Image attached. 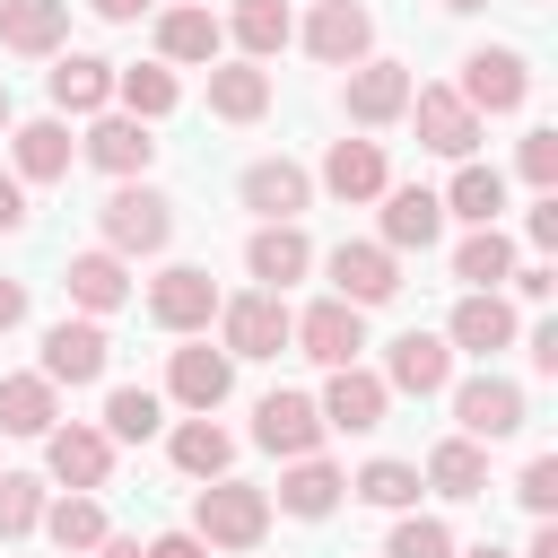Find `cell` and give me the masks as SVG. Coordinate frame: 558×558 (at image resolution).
<instances>
[{
    "label": "cell",
    "mask_w": 558,
    "mask_h": 558,
    "mask_svg": "<svg viewBox=\"0 0 558 558\" xmlns=\"http://www.w3.org/2000/svg\"><path fill=\"white\" fill-rule=\"evenodd\" d=\"M96 227H105V253H166V235H174V201L148 192V183H122V192L96 209Z\"/></svg>",
    "instance_id": "7a4b0ae2"
},
{
    "label": "cell",
    "mask_w": 558,
    "mask_h": 558,
    "mask_svg": "<svg viewBox=\"0 0 558 558\" xmlns=\"http://www.w3.org/2000/svg\"><path fill=\"white\" fill-rule=\"evenodd\" d=\"M366 44H375V17H366V0H323V9L305 17V52H314L323 70H349V61H366Z\"/></svg>",
    "instance_id": "9c48e42d"
},
{
    "label": "cell",
    "mask_w": 558,
    "mask_h": 558,
    "mask_svg": "<svg viewBox=\"0 0 558 558\" xmlns=\"http://www.w3.org/2000/svg\"><path fill=\"white\" fill-rule=\"evenodd\" d=\"M453 418H462L471 445H497V436L523 427V384H506V375H471V384H453Z\"/></svg>",
    "instance_id": "52a82bcc"
},
{
    "label": "cell",
    "mask_w": 558,
    "mask_h": 558,
    "mask_svg": "<svg viewBox=\"0 0 558 558\" xmlns=\"http://www.w3.org/2000/svg\"><path fill=\"white\" fill-rule=\"evenodd\" d=\"M148 157H157V140H148V122L140 113H96L87 122V166H105V174H148Z\"/></svg>",
    "instance_id": "9a60e30c"
},
{
    "label": "cell",
    "mask_w": 558,
    "mask_h": 558,
    "mask_svg": "<svg viewBox=\"0 0 558 558\" xmlns=\"http://www.w3.org/2000/svg\"><path fill=\"white\" fill-rule=\"evenodd\" d=\"M113 96H122V113H140V122H166L183 87H174L166 61H140V70H113Z\"/></svg>",
    "instance_id": "e575fe53"
},
{
    "label": "cell",
    "mask_w": 558,
    "mask_h": 558,
    "mask_svg": "<svg viewBox=\"0 0 558 558\" xmlns=\"http://www.w3.org/2000/svg\"><path fill=\"white\" fill-rule=\"evenodd\" d=\"M192 532H201L209 549H253V541L270 532V497L218 471V480H209V488L192 497Z\"/></svg>",
    "instance_id": "6da1fadb"
},
{
    "label": "cell",
    "mask_w": 558,
    "mask_h": 558,
    "mask_svg": "<svg viewBox=\"0 0 558 558\" xmlns=\"http://www.w3.org/2000/svg\"><path fill=\"white\" fill-rule=\"evenodd\" d=\"M514 166H523L532 192H549V183H558V131H523V157H514Z\"/></svg>",
    "instance_id": "7bdbcfd3"
},
{
    "label": "cell",
    "mask_w": 558,
    "mask_h": 558,
    "mask_svg": "<svg viewBox=\"0 0 558 558\" xmlns=\"http://www.w3.org/2000/svg\"><path fill=\"white\" fill-rule=\"evenodd\" d=\"M453 218H471V227H497V209H506V174L497 166H471V157H453V192H436Z\"/></svg>",
    "instance_id": "f1b7e54d"
},
{
    "label": "cell",
    "mask_w": 558,
    "mask_h": 558,
    "mask_svg": "<svg viewBox=\"0 0 558 558\" xmlns=\"http://www.w3.org/2000/svg\"><path fill=\"white\" fill-rule=\"evenodd\" d=\"M288 340H305V357H314V366H357V349H366V305L323 296V305H305V314H296V331H288Z\"/></svg>",
    "instance_id": "5b68a950"
},
{
    "label": "cell",
    "mask_w": 558,
    "mask_h": 558,
    "mask_svg": "<svg viewBox=\"0 0 558 558\" xmlns=\"http://www.w3.org/2000/svg\"><path fill=\"white\" fill-rule=\"evenodd\" d=\"M323 427H340V436H366V427H384V410H392V392H384V375H366V366H331V384H323Z\"/></svg>",
    "instance_id": "ba28073f"
},
{
    "label": "cell",
    "mask_w": 558,
    "mask_h": 558,
    "mask_svg": "<svg viewBox=\"0 0 558 558\" xmlns=\"http://www.w3.org/2000/svg\"><path fill=\"white\" fill-rule=\"evenodd\" d=\"M44 532H52V549H96L105 541V506L87 488H70L61 506H44Z\"/></svg>",
    "instance_id": "74e56055"
},
{
    "label": "cell",
    "mask_w": 558,
    "mask_h": 558,
    "mask_svg": "<svg viewBox=\"0 0 558 558\" xmlns=\"http://www.w3.org/2000/svg\"><path fill=\"white\" fill-rule=\"evenodd\" d=\"M209 113L218 122H262L270 113V78L253 61H209Z\"/></svg>",
    "instance_id": "484cf974"
},
{
    "label": "cell",
    "mask_w": 558,
    "mask_h": 558,
    "mask_svg": "<svg viewBox=\"0 0 558 558\" xmlns=\"http://www.w3.org/2000/svg\"><path fill=\"white\" fill-rule=\"evenodd\" d=\"M340 488H349V480H340V471H331L323 453H296V471L279 480V506L314 523V514H331V506H340Z\"/></svg>",
    "instance_id": "d6a6232c"
},
{
    "label": "cell",
    "mask_w": 558,
    "mask_h": 558,
    "mask_svg": "<svg viewBox=\"0 0 558 558\" xmlns=\"http://www.w3.org/2000/svg\"><path fill=\"white\" fill-rule=\"evenodd\" d=\"M17 323H26V288H17V279H0V331H17Z\"/></svg>",
    "instance_id": "f907efd6"
},
{
    "label": "cell",
    "mask_w": 558,
    "mask_h": 558,
    "mask_svg": "<svg viewBox=\"0 0 558 558\" xmlns=\"http://www.w3.org/2000/svg\"><path fill=\"white\" fill-rule=\"evenodd\" d=\"M453 384V340H436V331H401L392 340V357H384V392H445Z\"/></svg>",
    "instance_id": "7c38bea8"
},
{
    "label": "cell",
    "mask_w": 558,
    "mask_h": 558,
    "mask_svg": "<svg viewBox=\"0 0 558 558\" xmlns=\"http://www.w3.org/2000/svg\"><path fill=\"white\" fill-rule=\"evenodd\" d=\"M427 488H436V497H480V488H488V453H480L471 436H445V445L427 453Z\"/></svg>",
    "instance_id": "1f68e13d"
},
{
    "label": "cell",
    "mask_w": 558,
    "mask_h": 558,
    "mask_svg": "<svg viewBox=\"0 0 558 558\" xmlns=\"http://www.w3.org/2000/svg\"><path fill=\"white\" fill-rule=\"evenodd\" d=\"M384 183H392V166H384L375 140H331V148H323V192H331V201H375Z\"/></svg>",
    "instance_id": "44dd1931"
},
{
    "label": "cell",
    "mask_w": 558,
    "mask_h": 558,
    "mask_svg": "<svg viewBox=\"0 0 558 558\" xmlns=\"http://www.w3.org/2000/svg\"><path fill=\"white\" fill-rule=\"evenodd\" d=\"M61 410H52V375H0V427L9 436H44Z\"/></svg>",
    "instance_id": "836d02e7"
},
{
    "label": "cell",
    "mask_w": 558,
    "mask_h": 558,
    "mask_svg": "<svg viewBox=\"0 0 558 558\" xmlns=\"http://www.w3.org/2000/svg\"><path fill=\"white\" fill-rule=\"evenodd\" d=\"M70 296H78L87 314H113V305L131 296V270H122V253H70Z\"/></svg>",
    "instance_id": "f546056e"
},
{
    "label": "cell",
    "mask_w": 558,
    "mask_h": 558,
    "mask_svg": "<svg viewBox=\"0 0 558 558\" xmlns=\"http://www.w3.org/2000/svg\"><path fill=\"white\" fill-rule=\"evenodd\" d=\"M9 227H26V183H17V174H0V235H9Z\"/></svg>",
    "instance_id": "7dc6e473"
},
{
    "label": "cell",
    "mask_w": 558,
    "mask_h": 558,
    "mask_svg": "<svg viewBox=\"0 0 558 558\" xmlns=\"http://www.w3.org/2000/svg\"><path fill=\"white\" fill-rule=\"evenodd\" d=\"M532 366H541V375H558V323H541V331H532Z\"/></svg>",
    "instance_id": "681fc988"
},
{
    "label": "cell",
    "mask_w": 558,
    "mask_h": 558,
    "mask_svg": "<svg viewBox=\"0 0 558 558\" xmlns=\"http://www.w3.org/2000/svg\"><path fill=\"white\" fill-rule=\"evenodd\" d=\"M471 113H514L523 96H532V70H523V52H506V44H488V52H471L462 61V87H453Z\"/></svg>",
    "instance_id": "8992f818"
},
{
    "label": "cell",
    "mask_w": 558,
    "mask_h": 558,
    "mask_svg": "<svg viewBox=\"0 0 558 558\" xmlns=\"http://www.w3.org/2000/svg\"><path fill=\"white\" fill-rule=\"evenodd\" d=\"M401 113H418V148H436V157H471L480 148V113L453 87H418Z\"/></svg>",
    "instance_id": "30bf717a"
},
{
    "label": "cell",
    "mask_w": 558,
    "mask_h": 558,
    "mask_svg": "<svg viewBox=\"0 0 558 558\" xmlns=\"http://www.w3.org/2000/svg\"><path fill=\"white\" fill-rule=\"evenodd\" d=\"M253 445L262 453H314L323 445V410L305 401V392H262V410H253Z\"/></svg>",
    "instance_id": "4fadbf2b"
},
{
    "label": "cell",
    "mask_w": 558,
    "mask_h": 558,
    "mask_svg": "<svg viewBox=\"0 0 558 558\" xmlns=\"http://www.w3.org/2000/svg\"><path fill=\"white\" fill-rule=\"evenodd\" d=\"M296 35V17H288V0H235V44L253 52V61H270L279 44Z\"/></svg>",
    "instance_id": "f35d334b"
},
{
    "label": "cell",
    "mask_w": 558,
    "mask_h": 558,
    "mask_svg": "<svg viewBox=\"0 0 558 558\" xmlns=\"http://www.w3.org/2000/svg\"><path fill=\"white\" fill-rule=\"evenodd\" d=\"M218 331H227V357H279L296 314L279 305V288H253V296H227L218 305Z\"/></svg>",
    "instance_id": "3957f363"
},
{
    "label": "cell",
    "mask_w": 558,
    "mask_h": 558,
    "mask_svg": "<svg viewBox=\"0 0 558 558\" xmlns=\"http://www.w3.org/2000/svg\"><path fill=\"white\" fill-rule=\"evenodd\" d=\"M227 384H235V357H227V349H174V366H166V392H174L183 410H218Z\"/></svg>",
    "instance_id": "cb8c5ba5"
},
{
    "label": "cell",
    "mask_w": 558,
    "mask_h": 558,
    "mask_svg": "<svg viewBox=\"0 0 558 558\" xmlns=\"http://www.w3.org/2000/svg\"><path fill=\"white\" fill-rule=\"evenodd\" d=\"M105 357H113L105 323H52V331H44V375H52V384H96Z\"/></svg>",
    "instance_id": "ac0fdd59"
},
{
    "label": "cell",
    "mask_w": 558,
    "mask_h": 558,
    "mask_svg": "<svg viewBox=\"0 0 558 558\" xmlns=\"http://www.w3.org/2000/svg\"><path fill=\"white\" fill-rule=\"evenodd\" d=\"M87 9H96V17H113V26H131V17H140L148 0H87Z\"/></svg>",
    "instance_id": "816d5d0a"
},
{
    "label": "cell",
    "mask_w": 558,
    "mask_h": 558,
    "mask_svg": "<svg viewBox=\"0 0 558 558\" xmlns=\"http://www.w3.org/2000/svg\"><path fill=\"white\" fill-rule=\"evenodd\" d=\"M375 201H384V253H427V244L445 235V201H436L427 183H401V192L384 183Z\"/></svg>",
    "instance_id": "8fae6325"
},
{
    "label": "cell",
    "mask_w": 558,
    "mask_h": 558,
    "mask_svg": "<svg viewBox=\"0 0 558 558\" xmlns=\"http://www.w3.org/2000/svg\"><path fill=\"white\" fill-rule=\"evenodd\" d=\"M401 288V262L384 253V244H331V296H349V305H384Z\"/></svg>",
    "instance_id": "2e32d148"
},
{
    "label": "cell",
    "mask_w": 558,
    "mask_h": 558,
    "mask_svg": "<svg viewBox=\"0 0 558 558\" xmlns=\"http://www.w3.org/2000/svg\"><path fill=\"white\" fill-rule=\"evenodd\" d=\"M227 462H235V436H227V427H218L209 410L174 427V471H192V480H218Z\"/></svg>",
    "instance_id": "4dcf8cb0"
},
{
    "label": "cell",
    "mask_w": 558,
    "mask_h": 558,
    "mask_svg": "<svg viewBox=\"0 0 558 558\" xmlns=\"http://www.w3.org/2000/svg\"><path fill=\"white\" fill-rule=\"evenodd\" d=\"M384 558H453V532L436 514H401L392 541H384Z\"/></svg>",
    "instance_id": "b9f144b4"
},
{
    "label": "cell",
    "mask_w": 558,
    "mask_h": 558,
    "mask_svg": "<svg viewBox=\"0 0 558 558\" xmlns=\"http://www.w3.org/2000/svg\"><path fill=\"white\" fill-rule=\"evenodd\" d=\"M35 523H44V480L0 471V541H17V532H35Z\"/></svg>",
    "instance_id": "ab89813d"
},
{
    "label": "cell",
    "mask_w": 558,
    "mask_h": 558,
    "mask_svg": "<svg viewBox=\"0 0 558 558\" xmlns=\"http://www.w3.org/2000/svg\"><path fill=\"white\" fill-rule=\"evenodd\" d=\"M157 427H166V410H157L148 384H113V392H105V436H113V445H148Z\"/></svg>",
    "instance_id": "d590c367"
},
{
    "label": "cell",
    "mask_w": 558,
    "mask_h": 558,
    "mask_svg": "<svg viewBox=\"0 0 558 558\" xmlns=\"http://www.w3.org/2000/svg\"><path fill=\"white\" fill-rule=\"evenodd\" d=\"M532 558H558V523L541 514V532H532Z\"/></svg>",
    "instance_id": "f5cc1de1"
},
{
    "label": "cell",
    "mask_w": 558,
    "mask_h": 558,
    "mask_svg": "<svg viewBox=\"0 0 558 558\" xmlns=\"http://www.w3.org/2000/svg\"><path fill=\"white\" fill-rule=\"evenodd\" d=\"M305 262H314V244L296 235V218H262V227H253V244H244V270H253L262 288L305 279Z\"/></svg>",
    "instance_id": "7402d4cb"
},
{
    "label": "cell",
    "mask_w": 558,
    "mask_h": 558,
    "mask_svg": "<svg viewBox=\"0 0 558 558\" xmlns=\"http://www.w3.org/2000/svg\"><path fill=\"white\" fill-rule=\"evenodd\" d=\"M70 35V0H0V44L9 52H52Z\"/></svg>",
    "instance_id": "83f0119b"
},
{
    "label": "cell",
    "mask_w": 558,
    "mask_h": 558,
    "mask_svg": "<svg viewBox=\"0 0 558 558\" xmlns=\"http://www.w3.org/2000/svg\"><path fill=\"white\" fill-rule=\"evenodd\" d=\"M96 558H140V541H113V532H105V541H96Z\"/></svg>",
    "instance_id": "db71d44e"
},
{
    "label": "cell",
    "mask_w": 558,
    "mask_h": 558,
    "mask_svg": "<svg viewBox=\"0 0 558 558\" xmlns=\"http://www.w3.org/2000/svg\"><path fill=\"white\" fill-rule=\"evenodd\" d=\"M157 61H166V70H174V61H183V70H209V61H218V17H209V0H183V9L157 17Z\"/></svg>",
    "instance_id": "d6986e66"
},
{
    "label": "cell",
    "mask_w": 558,
    "mask_h": 558,
    "mask_svg": "<svg viewBox=\"0 0 558 558\" xmlns=\"http://www.w3.org/2000/svg\"><path fill=\"white\" fill-rule=\"evenodd\" d=\"M140 558H209V541H201V532H157Z\"/></svg>",
    "instance_id": "bcb514c9"
},
{
    "label": "cell",
    "mask_w": 558,
    "mask_h": 558,
    "mask_svg": "<svg viewBox=\"0 0 558 558\" xmlns=\"http://www.w3.org/2000/svg\"><path fill=\"white\" fill-rule=\"evenodd\" d=\"M506 279H514V296H532V305H541V296H549V279H558V270H549V262H532V270H506Z\"/></svg>",
    "instance_id": "c3c4849f"
},
{
    "label": "cell",
    "mask_w": 558,
    "mask_h": 558,
    "mask_svg": "<svg viewBox=\"0 0 558 558\" xmlns=\"http://www.w3.org/2000/svg\"><path fill=\"white\" fill-rule=\"evenodd\" d=\"M523 235H532L541 253L558 244V192H541V201H532V218H523Z\"/></svg>",
    "instance_id": "f6af8a7d"
},
{
    "label": "cell",
    "mask_w": 558,
    "mask_h": 558,
    "mask_svg": "<svg viewBox=\"0 0 558 558\" xmlns=\"http://www.w3.org/2000/svg\"><path fill=\"white\" fill-rule=\"evenodd\" d=\"M52 105H61V113H105V105H113V61L61 52V61H52Z\"/></svg>",
    "instance_id": "d4e9b609"
},
{
    "label": "cell",
    "mask_w": 558,
    "mask_h": 558,
    "mask_svg": "<svg viewBox=\"0 0 558 558\" xmlns=\"http://www.w3.org/2000/svg\"><path fill=\"white\" fill-rule=\"evenodd\" d=\"M44 462H52L61 488H105L113 436H105V427H44Z\"/></svg>",
    "instance_id": "5bb4252c"
},
{
    "label": "cell",
    "mask_w": 558,
    "mask_h": 558,
    "mask_svg": "<svg viewBox=\"0 0 558 558\" xmlns=\"http://www.w3.org/2000/svg\"><path fill=\"white\" fill-rule=\"evenodd\" d=\"M462 558H506V549H488V541H480V549H462Z\"/></svg>",
    "instance_id": "9f6ffc18"
},
{
    "label": "cell",
    "mask_w": 558,
    "mask_h": 558,
    "mask_svg": "<svg viewBox=\"0 0 558 558\" xmlns=\"http://www.w3.org/2000/svg\"><path fill=\"white\" fill-rule=\"evenodd\" d=\"M349 488H357L366 506H392V514H401V506L418 497V471H410V462H366V471H357Z\"/></svg>",
    "instance_id": "60d3db41"
},
{
    "label": "cell",
    "mask_w": 558,
    "mask_h": 558,
    "mask_svg": "<svg viewBox=\"0 0 558 558\" xmlns=\"http://www.w3.org/2000/svg\"><path fill=\"white\" fill-rule=\"evenodd\" d=\"M514 497H523L532 514H549V506H558V453H532L523 480H514Z\"/></svg>",
    "instance_id": "ee69618b"
},
{
    "label": "cell",
    "mask_w": 558,
    "mask_h": 558,
    "mask_svg": "<svg viewBox=\"0 0 558 558\" xmlns=\"http://www.w3.org/2000/svg\"><path fill=\"white\" fill-rule=\"evenodd\" d=\"M436 9H453V17H462V9H488V0H436Z\"/></svg>",
    "instance_id": "11a10c76"
},
{
    "label": "cell",
    "mask_w": 558,
    "mask_h": 558,
    "mask_svg": "<svg viewBox=\"0 0 558 558\" xmlns=\"http://www.w3.org/2000/svg\"><path fill=\"white\" fill-rule=\"evenodd\" d=\"M506 270H514V244H506L497 227H471L462 253H453V279H462V288H497Z\"/></svg>",
    "instance_id": "8d00e7d4"
},
{
    "label": "cell",
    "mask_w": 558,
    "mask_h": 558,
    "mask_svg": "<svg viewBox=\"0 0 558 558\" xmlns=\"http://www.w3.org/2000/svg\"><path fill=\"white\" fill-rule=\"evenodd\" d=\"M9 148H17V174H26V183H61V174H70V122H61V113L17 122Z\"/></svg>",
    "instance_id": "4316f807"
},
{
    "label": "cell",
    "mask_w": 558,
    "mask_h": 558,
    "mask_svg": "<svg viewBox=\"0 0 558 558\" xmlns=\"http://www.w3.org/2000/svg\"><path fill=\"white\" fill-rule=\"evenodd\" d=\"M349 122H392L410 105V70L401 61H349V87H340Z\"/></svg>",
    "instance_id": "ffe728a7"
},
{
    "label": "cell",
    "mask_w": 558,
    "mask_h": 558,
    "mask_svg": "<svg viewBox=\"0 0 558 558\" xmlns=\"http://www.w3.org/2000/svg\"><path fill=\"white\" fill-rule=\"evenodd\" d=\"M0 131H9V78H0Z\"/></svg>",
    "instance_id": "6f0895ef"
},
{
    "label": "cell",
    "mask_w": 558,
    "mask_h": 558,
    "mask_svg": "<svg viewBox=\"0 0 558 558\" xmlns=\"http://www.w3.org/2000/svg\"><path fill=\"white\" fill-rule=\"evenodd\" d=\"M209 314H218V279H209L201 262H174V270L148 279V323H157V331H201Z\"/></svg>",
    "instance_id": "277c9868"
},
{
    "label": "cell",
    "mask_w": 558,
    "mask_h": 558,
    "mask_svg": "<svg viewBox=\"0 0 558 558\" xmlns=\"http://www.w3.org/2000/svg\"><path fill=\"white\" fill-rule=\"evenodd\" d=\"M314 201V174L296 166V157H262V166H244V209H262V218H296Z\"/></svg>",
    "instance_id": "603a6c76"
},
{
    "label": "cell",
    "mask_w": 558,
    "mask_h": 558,
    "mask_svg": "<svg viewBox=\"0 0 558 558\" xmlns=\"http://www.w3.org/2000/svg\"><path fill=\"white\" fill-rule=\"evenodd\" d=\"M445 340H453V349H471V357H497V349H514V305H506L497 288H471V296L453 305Z\"/></svg>",
    "instance_id": "e0dca14e"
}]
</instances>
